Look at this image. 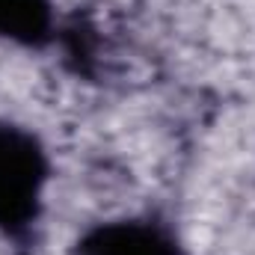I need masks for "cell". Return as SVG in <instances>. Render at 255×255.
<instances>
[{
    "instance_id": "cell-1",
    "label": "cell",
    "mask_w": 255,
    "mask_h": 255,
    "mask_svg": "<svg viewBox=\"0 0 255 255\" xmlns=\"http://www.w3.org/2000/svg\"><path fill=\"white\" fill-rule=\"evenodd\" d=\"M54 163L33 128L0 116V238L27 247L42 223Z\"/></svg>"
},
{
    "instance_id": "cell-2",
    "label": "cell",
    "mask_w": 255,
    "mask_h": 255,
    "mask_svg": "<svg viewBox=\"0 0 255 255\" xmlns=\"http://www.w3.org/2000/svg\"><path fill=\"white\" fill-rule=\"evenodd\" d=\"M71 255H187L175 226L157 214H130L86 226Z\"/></svg>"
},
{
    "instance_id": "cell-3",
    "label": "cell",
    "mask_w": 255,
    "mask_h": 255,
    "mask_svg": "<svg viewBox=\"0 0 255 255\" xmlns=\"http://www.w3.org/2000/svg\"><path fill=\"white\" fill-rule=\"evenodd\" d=\"M54 0H0V42L24 51H45L60 39Z\"/></svg>"
}]
</instances>
